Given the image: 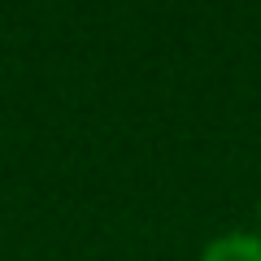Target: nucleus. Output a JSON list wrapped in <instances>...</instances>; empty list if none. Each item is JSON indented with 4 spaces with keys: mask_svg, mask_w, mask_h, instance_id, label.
Here are the masks:
<instances>
[{
    "mask_svg": "<svg viewBox=\"0 0 261 261\" xmlns=\"http://www.w3.org/2000/svg\"><path fill=\"white\" fill-rule=\"evenodd\" d=\"M257 226H261V192H257Z\"/></svg>",
    "mask_w": 261,
    "mask_h": 261,
    "instance_id": "nucleus-2",
    "label": "nucleus"
},
{
    "mask_svg": "<svg viewBox=\"0 0 261 261\" xmlns=\"http://www.w3.org/2000/svg\"><path fill=\"white\" fill-rule=\"evenodd\" d=\"M196 261H261V231H222L200 248Z\"/></svg>",
    "mask_w": 261,
    "mask_h": 261,
    "instance_id": "nucleus-1",
    "label": "nucleus"
}]
</instances>
